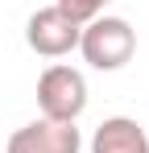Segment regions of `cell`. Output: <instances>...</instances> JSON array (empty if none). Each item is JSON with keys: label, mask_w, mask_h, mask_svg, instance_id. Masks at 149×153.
Segmentation results:
<instances>
[{"label": "cell", "mask_w": 149, "mask_h": 153, "mask_svg": "<svg viewBox=\"0 0 149 153\" xmlns=\"http://www.w3.org/2000/svg\"><path fill=\"white\" fill-rule=\"evenodd\" d=\"M79 54L87 58V66L95 71H120L133 62L137 54V29L128 25L124 17H108L99 13L95 21H87L79 33Z\"/></svg>", "instance_id": "1"}, {"label": "cell", "mask_w": 149, "mask_h": 153, "mask_svg": "<svg viewBox=\"0 0 149 153\" xmlns=\"http://www.w3.org/2000/svg\"><path fill=\"white\" fill-rule=\"evenodd\" d=\"M37 108L42 120H58V124H74L87 108V79L66 62H54L37 79Z\"/></svg>", "instance_id": "2"}, {"label": "cell", "mask_w": 149, "mask_h": 153, "mask_svg": "<svg viewBox=\"0 0 149 153\" xmlns=\"http://www.w3.org/2000/svg\"><path fill=\"white\" fill-rule=\"evenodd\" d=\"M79 33H83V25H74L71 17L62 8H54V4L37 8L25 21V42L42 58H66L71 50H79Z\"/></svg>", "instance_id": "3"}, {"label": "cell", "mask_w": 149, "mask_h": 153, "mask_svg": "<svg viewBox=\"0 0 149 153\" xmlns=\"http://www.w3.org/2000/svg\"><path fill=\"white\" fill-rule=\"evenodd\" d=\"M79 149H83L79 124H58V120H29L4 145V153H79Z\"/></svg>", "instance_id": "4"}, {"label": "cell", "mask_w": 149, "mask_h": 153, "mask_svg": "<svg viewBox=\"0 0 149 153\" xmlns=\"http://www.w3.org/2000/svg\"><path fill=\"white\" fill-rule=\"evenodd\" d=\"M91 153H149V132L133 116H108L91 132Z\"/></svg>", "instance_id": "5"}, {"label": "cell", "mask_w": 149, "mask_h": 153, "mask_svg": "<svg viewBox=\"0 0 149 153\" xmlns=\"http://www.w3.org/2000/svg\"><path fill=\"white\" fill-rule=\"evenodd\" d=\"M112 0H54V8H62L66 17H71L74 25H87V21H95L99 13L108 8Z\"/></svg>", "instance_id": "6"}]
</instances>
